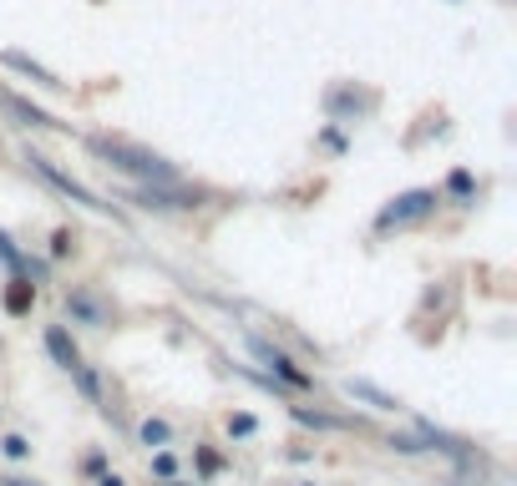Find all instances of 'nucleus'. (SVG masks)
I'll list each match as a JSON object with an SVG mask.
<instances>
[{
	"label": "nucleus",
	"instance_id": "f257e3e1",
	"mask_svg": "<svg viewBox=\"0 0 517 486\" xmlns=\"http://www.w3.org/2000/svg\"><path fill=\"white\" fill-rule=\"evenodd\" d=\"M97 157H107V168L117 173H132L137 183H178V168L173 162H163L158 152H142L132 142H112V137H92Z\"/></svg>",
	"mask_w": 517,
	"mask_h": 486
},
{
	"label": "nucleus",
	"instance_id": "f03ea898",
	"mask_svg": "<svg viewBox=\"0 0 517 486\" xmlns=\"http://www.w3.org/2000/svg\"><path fill=\"white\" fill-rule=\"evenodd\" d=\"M26 162H31V168H36V173H41V178H46L51 188H61V193H66L71 203H87V208H97V213H112V203H102V198H97V193H92L87 183H77L71 173H61L51 157H41V152H26Z\"/></svg>",
	"mask_w": 517,
	"mask_h": 486
},
{
	"label": "nucleus",
	"instance_id": "7ed1b4c3",
	"mask_svg": "<svg viewBox=\"0 0 517 486\" xmlns=\"http://www.w3.org/2000/svg\"><path fill=\"white\" fill-rule=\"evenodd\" d=\"M249 355L269 370V380H284L289 390H310V370H300V365H294L284 350H274L269 340H259V335H249Z\"/></svg>",
	"mask_w": 517,
	"mask_h": 486
},
{
	"label": "nucleus",
	"instance_id": "20e7f679",
	"mask_svg": "<svg viewBox=\"0 0 517 486\" xmlns=\"http://www.w3.org/2000/svg\"><path fill=\"white\" fill-rule=\"evenodd\" d=\"M436 208V193L431 188H416V193H401V198H391L386 208H381V218H376V228L386 233V228H401V223H416V218H426Z\"/></svg>",
	"mask_w": 517,
	"mask_h": 486
},
{
	"label": "nucleus",
	"instance_id": "39448f33",
	"mask_svg": "<svg viewBox=\"0 0 517 486\" xmlns=\"http://www.w3.org/2000/svg\"><path fill=\"white\" fill-rule=\"evenodd\" d=\"M132 203H142V208H193L198 193H183V188H173V183H142V188L132 193Z\"/></svg>",
	"mask_w": 517,
	"mask_h": 486
},
{
	"label": "nucleus",
	"instance_id": "423d86ee",
	"mask_svg": "<svg viewBox=\"0 0 517 486\" xmlns=\"http://www.w3.org/2000/svg\"><path fill=\"white\" fill-rule=\"evenodd\" d=\"M46 355H51V360H56L66 375L82 365V350H77V340L66 335V324H46Z\"/></svg>",
	"mask_w": 517,
	"mask_h": 486
},
{
	"label": "nucleus",
	"instance_id": "0eeeda50",
	"mask_svg": "<svg viewBox=\"0 0 517 486\" xmlns=\"http://www.w3.org/2000/svg\"><path fill=\"white\" fill-rule=\"evenodd\" d=\"M66 314L77 319V324H107V304L92 289H71L66 294Z\"/></svg>",
	"mask_w": 517,
	"mask_h": 486
},
{
	"label": "nucleus",
	"instance_id": "6e6552de",
	"mask_svg": "<svg viewBox=\"0 0 517 486\" xmlns=\"http://www.w3.org/2000/svg\"><path fill=\"white\" fill-rule=\"evenodd\" d=\"M31 304H36L31 279H11V284H6V314H11V319H26V314H31Z\"/></svg>",
	"mask_w": 517,
	"mask_h": 486
},
{
	"label": "nucleus",
	"instance_id": "1a4fd4ad",
	"mask_svg": "<svg viewBox=\"0 0 517 486\" xmlns=\"http://www.w3.org/2000/svg\"><path fill=\"white\" fill-rule=\"evenodd\" d=\"M137 441H142L147 451H168V446H173V426L158 421V416H147V421L137 426Z\"/></svg>",
	"mask_w": 517,
	"mask_h": 486
},
{
	"label": "nucleus",
	"instance_id": "9d476101",
	"mask_svg": "<svg viewBox=\"0 0 517 486\" xmlns=\"http://www.w3.org/2000/svg\"><path fill=\"white\" fill-rule=\"evenodd\" d=\"M345 390H350L355 400H371L376 411H401V400H396V395H386V390H381V385H371V380H350Z\"/></svg>",
	"mask_w": 517,
	"mask_h": 486
},
{
	"label": "nucleus",
	"instance_id": "9b49d317",
	"mask_svg": "<svg viewBox=\"0 0 517 486\" xmlns=\"http://www.w3.org/2000/svg\"><path fill=\"white\" fill-rule=\"evenodd\" d=\"M0 61H6V66H16V71H26L31 81H41V87H61V81L46 71V66H36L31 56H21V51H6V56H0Z\"/></svg>",
	"mask_w": 517,
	"mask_h": 486
},
{
	"label": "nucleus",
	"instance_id": "f8f14e48",
	"mask_svg": "<svg viewBox=\"0 0 517 486\" xmlns=\"http://www.w3.org/2000/svg\"><path fill=\"white\" fill-rule=\"evenodd\" d=\"M6 107H11L26 127H56V117H46V112H41V107H31L26 97H6Z\"/></svg>",
	"mask_w": 517,
	"mask_h": 486
},
{
	"label": "nucleus",
	"instance_id": "ddd939ff",
	"mask_svg": "<svg viewBox=\"0 0 517 486\" xmlns=\"http://www.w3.org/2000/svg\"><path fill=\"white\" fill-rule=\"evenodd\" d=\"M71 380H77V385H82V395H87V400H102V380H97V370H87V365H77V370H71Z\"/></svg>",
	"mask_w": 517,
	"mask_h": 486
},
{
	"label": "nucleus",
	"instance_id": "4468645a",
	"mask_svg": "<svg viewBox=\"0 0 517 486\" xmlns=\"http://www.w3.org/2000/svg\"><path fill=\"white\" fill-rule=\"evenodd\" d=\"M0 264H6V269H16V274H21V264H26V254L16 249V243H11V233H6V228H0Z\"/></svg>",
	"mask_w": 517,
	"mask_h": 486
},
{
	"label": "nucleus",
	"instance_id": "2eb2a0df",
	"mask_svg": "<svg viewBox=\"0 0 517 486\" xmlns=\"http://www.w3.org/2000/svg\"><path fill=\"white\" fill-rule=\"evenodd\" d=\"M254 431H259V421H254V416H229V436H234V441H249Z\"/></svg>",
	"mask_w": 517,
	"mask_h": 486
},
{
	"label": "nucleus",
	"instance_id": "dca6fc26",
	"mask_svg": "<svg viewBox=\"0 0 517 486\" xmlns=\"http://www.w3.org/2000/svg\"><path fill=\"white\" fill-rule=\"evenodd\" d=\"M0 451H6L11 461H26V456H31V441H26V436H6V441H0Z\"/></svg>",
	"mask_w": 517,
	"mask_h": 486
},
{
	"label": "nucleus",
	"instance_id": "f3484780",
	"mask_svg": "<svg viewBox=\"0 0 517 486\" xmlns=\"http://www.w3.org/2000/svg\"><path fill=\"white\" fill-rule=\"evenodd\" d=\"M173 471H178V456H173V451H158V456H153V476L173 481Z\"/></svg>",
	"mask_w": 517,
	"mask_h": 486
},
{
	"label": "nucleus",
	"instance_id": "a211bd4d",
	"mask_svg": "<svg viewBox=\"0 0 517 486\" xmlns=\"http://www.w3.org/2000/svg\"><path fill=\"white\" fill-rule=\"evenodd\" d=\"M447 188H452L457 198H472V173H462V168H457V173L447 178Z\"/></svg>",
	"mask_w": 517,
	"mask_h": 486
},
{
	"label": "nucleus",
	"instance_id": "6ab92c4d",
	"mask_svg": "<svg viewBox=\"0 0 517 486\" xmlns=\"http://www.w3.org/2000/svg\"><path fill=\"white\" fill-rule=\"evenodd\" d=\"M198 471H203V476H218V471H224V456H213V451H198Z\"/></svg>",
	"mask_w": 517,
	"mask_h": 486
},
{
	"label": "nucleus",
	"instance_id": "aec40b11",
	"mask_svg": "<svg viewBox=\"0 0 517 486\" xmlns=\"http://www.w3.org/2000/svg\"><path fill=\"white\" fill-rule=\"evenodd\" d=\"M51 254H56V259H66V254H71V233H66V228H56V238H51Z\"/></svg>",
	"mask_w": 517,
	"mask_h": 486
},
{
	"label": "nucleus",
	"instance_id": "412c9836",
	"mask_svg": "<svg viewBox=\"0 0 517 486\" xmlns=\"http://www.w3.org/2000/svg\"><path fill=\"white\" fill-rule=\"evenodd\" d=\"M102 466H107V456H87V461H82L87 476H102Z\"/></svg>",
	"mask_w": 517,
	"mask_h": 486
},
{
	"label": "nucleus",
	"instance_id": "4be33fe9",
	"mask_svg": "<svg viewBox=\"0 0 517 486\" xmlns=\"http://www.w3.org/2000/svg\"><path fill=\"white\" fill-rule=\"evenodd\" d=\"M97 486H127V481H122L117 471H102V476H97Z\"/></svg>",
	"mask_w": 517,
	"mask_h": 486
},
{
	"label": "nucleus",
	"instance_id": "5701e85b",
	"mask_svg": "<svg viewBox=\"0 0 517 486\" xmlns=\"http://www.w3.org/2000/svg\"><path fill=\"white\" fill-rule=\"evenodd\" d=\"M0 486H36V481H21V476H0Z\"/></svg>",
	"mask_w": 517,
	"mask_h": 486
},
{
	"label": "nucleus",
	"instance_id": "b1692460",
	"mask_svg": "<svg viewBox=\"0 0 517 486\" xmlns=\"http://www.w3.org/2000/svg\"><path fill=\"white\" fill-rule=\"evenodd\" d=\"M294 486H315V481H294Z\"/></svg>",
	"mask_w": 517,
	"mask_h": 486
},
{
	"label": "nucleus",
	"instance_id": "393cba45",
	"mask_svg": "<svg viewBox=\"0 0 517 486\" xmlns=\"http://www.w3.org/2000/svg\"><path fill=\"white\" fill-rule=\"evenodd\" d=\"M173 486H178V481H173Z\"/></svg>",
	"mask_w": 517,
	"mask_h": 486
}]
</instances>
